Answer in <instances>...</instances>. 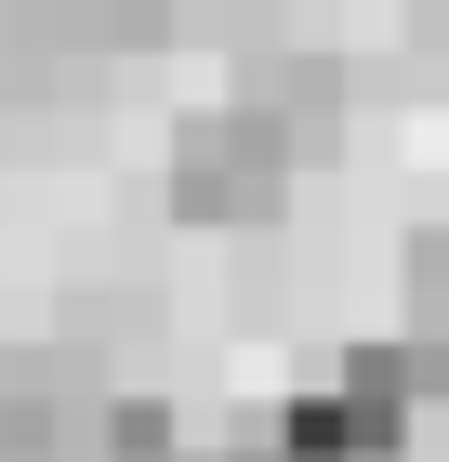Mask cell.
I'll list each match as a JSON object with an SVG mask.
<instances>
[{
    "instance_id": "3957f363",
    "label": "cell",
    "mask_w": 449,
    "mask_h": 462,
    "mask_svg": "<svg viewBox=\"0 0 449 462\" xmlns=\"http://www.w3.org/2000/svg\"><path fill=\"white\" fill-rule=\"evenodd\" d=\"M397 318H410L423 344H449V225H423V238L397 251Z\"/></svg>"
},
{
    "instance_id": "7a4b0ae2",
    "label": "cell",
    "mask_w": 449,
    "mask_h": 462,
    "mask_svg": "<svg viewBox=\"0 0 449 462\" xmlns=\"http://www.w3.org/2000/svg\"><path fill=\"white\" fill-rule=\"evenodd\" d=\"M239 93L277 106L291 133H304V159H317V145L344 133V106H357V67L331 53V40H251V53H239Z\"/></svg>"
},
{
    "instance_id": "6da1fadb",
    "label": "cell",
    "mask_w": 449,
    "mask_h": 462,
    "mask_svg": "<svg viewBox=\"0 0 449 462\" xmlns=\"http://www.w3.org/2000/svg\"><path fill=\"white\" fill-rule=\"evenodd\" d=\"M291 172H304V133L277 106H251V93H225V106L173 119V159H159V212L199 225V238H251V225L291 212Z\"/></svg>"
},
{
    "instance_id": "277c9868",
    "label": "cell",
    "mask_w": 449,
    "mask_h": 462,
    "mask_svg": "<svg viewBox=\"0 0 449 462\" xmlns=\"http://www.w3.org/2000/svg\"><path fill=\"white\" fill-rule=\"evenodd\" d=\"M185 462H291V449H277V410H265V423H239V436H185Z\"/></svg>"
},
{
    "instance_id": "5b68a950",
    "label": "cell",
    "mask_w": 449,
    "mask_h": 462,
    "mask_svg": "<svg viewBox=\"0 0 449 462\" xmlns=\"http://www.w3.org/2000/svg\"><path fill=\"white\" fill-rule=\"evenodd\" d=\"M14 27H40V14H106V0H0Z\"/></svg>"
}]
</instances>
